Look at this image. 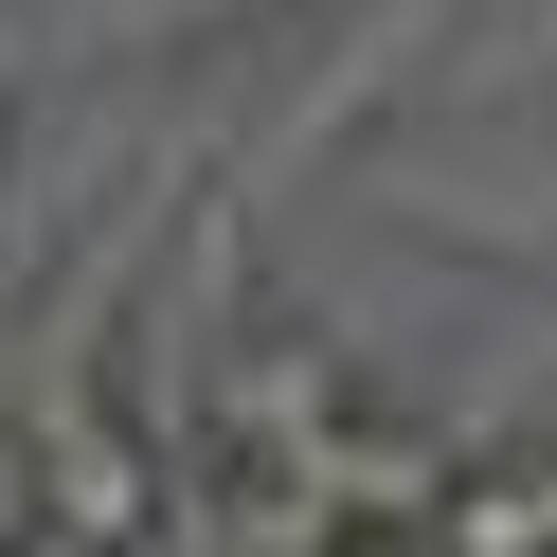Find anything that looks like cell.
<instances>
[{
    "mask_svg": "<svg viewBox=\"0 0 557 557\" xmlns=\"http://www.w3.org/2000/svg\"><path fill=\"white\" fill-rule=\"evenodd\" d=\"M18 485H37L18 521H54V540H126V557L162 540V468H145V432H109V413H54Z\"/></svg>",
    "mask_w": 557,
    "mask_h": 557,
    "instance_id": "6da1fadb",
    "label": "cell"
},
{
    "mask_svg": "<svg viewBox=\"0 0 557 557\" xmlns=\"http://www.w3.org/2000/svg\"><path fill=\"white\" fill-rule=\"evenodd\" d=\"M432 557H557V449H468L432 485Z\"/></svg>",
    "mask_w": 557,
    "mask_h": 557,
    "instance_id": "7a4b0ae2",
    "label": "cell"
},
{
    "mask_svg": "<svg viewBox=\"0 0 557 557\" xmlns=\"http://www.w3.org/2000/svg\"><path fill=\"white\" fill-rule=\"evenodd\" d=\"M0 557H126V540H54V521H18V540H0Z\"/></svg>",
    "mask_w": 557,
    "mask_h": 557,
    "instance_id": "3957f363",
    "label": "cell"
},
{
    "mask_svg": "<svg viewBox=\"0 0 557 557\" xmlns=\"http://www.w3.org/2000/svg\"><path fill=\"white\" fill-rule=\"evenodd\" d=\"M324 557H360V540H324Z\"/></svg>",
    "mask_w": 557,
    "mask_h": 557,
    "instance_id": "277c9868",
    "label": "cell"
}]
</instances>
